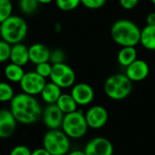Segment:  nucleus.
Listing matches in <instances>:
<instances>
[{
	"instance_id": "1",
	"label": "nucleus",
	"mask_w": 155,
	"mask_h": 155,
	"mask_svg": "<svg viewBox=\"0 0 155 155\" xmlns=\"http://www.w3.org/2000/svg\"><path fill=\"white\" fill-rule=\"evenodd\" d=\"M10 103V110L18 122L29 125L39 120L43 110L36 96L24 92L16 94Z\"/></svg>"
},
{
	"instance_id": "2",
	"label": "nucleus",
	"mask_w": 155,
	"mask_h": 155,
	"mask_svg": "<svg viewBox=\"0 0 155 155\" xmlns=\"http://www.w3.org/2000/svg\"><path fill=\"white\" fill-rule=\"evenodd\" d=\"M140 30L133 21L119 19L111 26L110 36L113 41L120 47H136L140 44Z\"/></svg>"
},
{
	"instance_id": "3",
	"label": "nucleus",
	"mask_w": 155,
	"mask_h": 155,
	"mask_svg": "<svg viewBox=\"0 0 155 155\" xmlns=\"http://www.w3.org/2000/svg\"><path fill=\"white\" fill-rule=\"evenodd\" d=\"M28 26L20 16L12 15L0 24V38L11 45L21 43L27 37Z\"/></svg>"
},
{
	"instance_id": "4",
	"label": "nucleus",
	"mask_w": 155,
	"mask_h": 155,
	"mask_svg": "<svg viewBox=\"0 0 155 155\" xmlns=\"http://www.w3.org/2000/svg\"><path fill=\"white\" fill-rule=\"evenodd\" d=\"M105 94L113 101H122L132 91L133 82L126 74L118 73L110 76L104 82Z\"/></svg>"
},
{
	"instance_id": "5",
	"label": "nucleus",
	"mask_w": 155,
	"mask_h": 155,
	"mask_svg": "<svg viewBox=\"0 0 155 155\" xmlns=\"http://www.w3.org/2000/svg\"><path fill=\"white\" fill-rule=\"evenodd\" d=\"M62 130L72 139L82 138L90 128L85 114L81 110H75L65 114L62 122Z\"/></svg>"
},
{
	"instance_id": "6",
	"label": "nucleus",
	"mask_w": 155,
	"mask_h": 155,
	"mask_svg": "<svg viewBox=\"0 0 155 155\" xmlns=\"http://www.w3.org/2000/svg\"><path fill=\"white\" fill-rule=\"evenodd\" d=\"M43 147L51 155H65L69 150V137L59 129L49 130L44 135Z\"/></svg>"
},
{
	"instance_id": "7",
	"label": "nucleus",
	"mask_w": 155,
	"mask_h": 155,
	"mask_svg": "<svg viewBox=\"0 0 155 155\" xmlns=\"http://www.w3.org/2000/svg\"><path fill=\"white\" fill-rule=\"evenodd\" d=\"M49 79L50 81L56 83L61 89H68L75 84L76 73L74 69L65 62L53 64Z\"/></svg>"
},
{
	"instance_id": "8",
	"label": "nucleus",
	"mask_w": 155,
	"mask_h": 155,
	"mask_svg": "<svg viewBox=\"0 0 155 155\" xmlns=\"http://www.w3.org/2000/svg\"><path fill=\"white\" fill-rule=\"evenodd\" d=\"M47 81L46 79L34 71H28L25 73L21 81L18 83L22 92L37 96L40 95Z\"/></svg>"
},
{
	"instance_id": "9",
	"label": "nucleus",
	"mask_w": 155,
	"mask_h": 155,
	"mask_svg": "<svg viewBox=\"0 0 155 155\" xmlns=\"http://www.w3.org/2000/svg\"><path fill=\"white\" fill-rule=\"evenodd\" d=\"M70 94L78 103L81 106H87L91 104L95 97V92L93 88L85 82H81L74 84L71 87Z\"/></svg>"
},
{
	"instance_id": "10",
	"label": "nucleus",
	"mask_w": 155,
	"mask_h": 155,
	"mask_svg": "<svg viewBox=\"0 0 155 155\" xmlns=\"http://www.w3.org/2000/svg\"><path fill=\"white\" fill-rule=\"evenodd\" d=\"M86 155H112L113 145L104 137H96L90 140L84 150Z\"/></svg>"
},
{
	"instance_id": "11",
	"label": "nucleus",
	"mask_w": 155,
	"mask_h": 155,
	"mask_svg": "<svg viewBox=\"0 0 155 155\" xmlns=\"http://www.w3.org/2000/svg\"><path fill=\"white\" fill-rule=\"evenodd\" d=\"M87 123L91 129H101L104 127L109 119L107 110L101 105L91 107L85 113Z\"/></svg>"
},
{
	"instance_id": "12",
	"label": "nucleus",
	"mask_w": 155,
	"mask_h": 155,
	"mask_svg": "<svg viewBox=\"0 0 155 155\" xmlns=\"http://www.w3.org/2000/svg\"><path fill=\"white\" fill-rule=\"evenodd\" d=\"M65 114L57 104H48L42 113L44 124L49 130L59 129L62 126Z\"/></svg>"
},
{
	"instance_id": "13",
	"label": "nucleus",
	"mask_w": 155,
	"mask_h": 155,
	"mask_svg": "<svg viewBox=\"0 0 155 155\" xmlns=\"http://www.w3.org/2000/svg\"><path fill=\"white\" fill-rule=\"evenodd\" d=\"M149 64L143 60L137 58L130 65L125 68V74L132 82H139L144 81L149 76Z\"/></svg>"
},
{
	"instance_id": "14",
	"label": "nucleus",
	"mask_w": 155,
	"mask_h": 155,
	"mask_svg": "<svg viewBox=\"0 0 155 155\" xmlns=\"http://www.w3.org/2000/svg\"><path fill=\"white\" fill-rule=\"evenodd\" d=\"M18 120L10 110H0V138L7 139L12 136L17 127Z\"/></svg>"
},
{
	"instance_id": "15",
	"label": "nucleus",
	"mask_w": 155,
	"mask_h": 155,
	"mask_svg": "<svg viewBox=\"0 0 155 155\" xmlns=\"http://www.w3.org/2000/svg\"><path fill=\"white\" fill-rule=\"evenodd\" d=\"M29 51V62L34 65L39 63L49 61L50 58V49L42 43H35L28 47Z\"/></svg>"
},
{
	"instance_id": "16",
	"label": "nucleus",
	"mask_w": 155,
	"mask_h": 155,
	"mask_svg": "<svg viewBox=\"0 0 155 155\" xmlns=\"http://www.w3.org/2000/svg\"><path fill=\"white\" fill-rule=\"evenodd\" d=\"M9 61L15 64H18L19 66H22V67L27 65L29 62L28 47H27L22 42L12 45Z\"/></svg>"
},
{
	"instance_id": "17",
	"label": "nucleus",
	"mask_w": 155,
	"mask_h": 155,
	"mask_svg": "<svg viewBox=\"0 0 155 155\" xmlns=\"http://www.w3.org/2000/svg\"><path fill=\"white\" fill-rule=\"evenodd\" d=\"M61 90L62 89L56 83L52 81L47 82L40 93L42 101L47 104H55L62 94Z\"/></svg>"
},
{
	"instance_id": "18",
	"label": "nucleus",
	"mask_w": 155,
	"mask_h": 155,
	"mask_svg": "<svg viewBox=\"0 0 155 155\" xmlns=\"http://www.w3.org/2000/svg\"><path fill=\"white\" fill-rule=\"evenodd\" d=\"M25 70L22 66L10 62L4 68V75L8 82L19 83L25 75Z\"/></svg>"
},
{
	"instance_id": "19",
	"label": "nucleus",
	"mask_w": 155,
	"mask_h": 155,
	"mask_svg": "<svg viewBox=\"0 0 155 155\" xmlns=\"http://www.w3.org/2000/svg\"><path fill=\"white\" fill-rule=\"evenodd\" d=\"M140 44L148 50H155V25H146L140 30Z\"/></svg>"
},
{
	"instance_id": "20",
	"label": "nucleus",
	"mask_w": 155,
	"mask_h": 155,
	"mask_svg": "<svg viewBox=\"0 0 155 155\" xmlns=\"http://www.w3.org/2000/svg\"><path fill=\"white\" fill-rule=\"evenodd\" d=\"M136 59L137 50L135 47H121L117 55L118 63L124 68H127Z\"/></svg>"
},
{
	"instance_id": "21",
	"label": "nucleus",
	"mask_w": 155,
	"mask_h": 155,
	"mask_svg": "<svg viewBox=\"0 0 155 155\" xmlns=\"http://www.w3.org/2000/svg\"><path fill=\"white\" fill-rule=\"evenodd\" d=\"M57 106L63 111L64 114L73 112L78 110V103L74 100L71 94L62 93L56 102Z\"/></svg>"
},
{
	"instance_id": "22",
	"label": "nucleus",
	"mask_w": 155,
	"mask_h": 155,
	"mask_svg": "<svg viewBox=\"0 0 155 155\" xmlns=\"http://www.w3.org/2000/svg\"><path fill=\"white\" fill-rule=\"evenodd\" d=\"M39 5L38 0H18V8L26 16L34 15L38 11Z\"/></svg>"
},
{
	"instance_id": "23",
	"label": "nucleus",
	"mask_w": 155,
	"mask_h": 155,
	"mask_svg": "<svg viewBox=\"0 0 155 155\" xmlns=\"http://www.w3.org/2000/svg\"><path fill=\"white\" fill-rule=\"evenodd\" d=\"M12 85L7 81H0V102H10L15 97Z\"/></svg>"
},
{
	"instance_id": "24",
	"label": "nucleus",
	"mask_w": 155,
	"mask_h": 155,
	"mask_svg": "<svg viewBox=\"0 0 155 155\" xmlns=\"http://www.w3.org/2000/svg\"><path fill=\"white\" fill-rule=\"evenodd\" d=\"M13 3L11 0H0V24L13 15Z\"/></svg>"
},
{
	"instance_id": "25",
	"label": "nucleus",
	"mask_w": 155,
	"mask_h": 155,
	"mask_svg": "<svg viewBox=\"0 0 155 155\" xmlns=\"http://www.w3.org/2000/svg\"><path fill=\"white\" fill-rule=\"evenodd\" d=\"M55 3L57 8L64 12L73 11L78 8L81 4V0H55Z\"/></svg>"
},
{
	"instance_id": "26",
	"label": "nucleus",
	"mask_w": 155,
	"mask_h": 155,
	"mask_svg": "<svg viewBox=\"0 0 155 155\" xmlns=\"http://www.w3.org/2000/svg\"><path fill=\"white\" fill-rule=\"evenodd\" d=\"M12 45L4 39H0V63L8 62L10 59V52H11Z\"/></svg>"
},
{
	"instance_id": "27",
	"label": "nucleus",
	"mask_w": 155,
	"mask_h": 155,
	"mask_svg": "<svg viewBox=\"0 0 155 155\" xmlns=\"http://www.w3.org/2000/svg\"><path fill=\"white\" fill-rule=\"evenodd\" d=\"M52 67H53V64L50 61L39 63L38 65H36L35 71L38 74H39L40 76H42L43 78H45V79H47V78H49L51 75Z\"/></svg>"
},
{
	"instance_id": "28",
	"label": "nucleus",
	"mask_w": 155,
	"mask_h": 155,
	"mask_svg": "<svg viewBox=\"0 0 155 155\" xmlns=\"http://www.w3.org/2000/svg\"><path fill=\"white\" fill-rule=\"evenodd\" d=\"M81 5H83L86 8L95 10L101 8L107 2V0H81Z\"/></svg>"
},
{
	"instance_id": "29",
	"label": "nucleus",
	"mask_w": 155,
	"mask_h": 155,
	"mask_svg": "<svg viewBox=\"0 0 155 155\" xmlns=\"http://www.w3.org/2000/svg\"><path fill=\"white\" fill-rule=\"evenodd\" d=\"M66 58L65 52L61 49H54L53 51H51L50 53V58L49 61L52 64H58V63H62L64 62Z\"/></svg>"
},
{
	"instance_id": "30",
	"label": "nucleus",
	"mask_w": 155,
	"mask_h": 155,
	"mask_svg": "<svg viewBox=\"0 0 155 155\" xmlns=\"http://www.w3.org/2000/svg\"><path fill=\"white\" fill-rule=\"evenodd\" d=\"M32 151L26 145H18L14 147L9 155H31Z\"/></svg>"
},
{
	"instance_id": "31",
	"label": "nucleus",
	"mask_w": 155,
	"mask_h": 155,
	"mask_svg": "<svg viewBox=\"0 0 155 155\" xmlns=\"http://www.w3.org/2000/svg\"><path fill=\"white\" fill-rule=\"evenodd\" d=\"M140 0H119L120 7L125 10H131L137 7Z\"/></svg>"
},
{
	"instance_id": "32",
	"label": "nucleus",
	"mask_w": 155,
	"mask_h": 155,
	"mask_svg": "<svg viewBox=\"0 0 155 155\" xmlns=\"http://www.w3.org/2000/svg\"><path fill=\"white\" fill-rule=\"evenodd\" d=\"M31 155H51V154L43 147V148H38L33 150Z\"/></svg>"
},
{
	"instance_id": "33",
	"label": "nucleus",
	"mask_w": 155,
	"mask_h": 155,
	"mask_svg": "<svg viewBox=\"0 0 155 155\" xmlns=\"http://www.w3.org/2000/svg\"><path fill=\"white\" fill-rule=\"evenodd\" d=\"M147 25H155V12L149 13L146 17Z\"/></svg>"
},
{
	"instance_id": "34",
	"label": "nucleus",
	"mask_w": 155,
	"mask_h": 155,
	"mask_svg": "<svg viewBox=\"0 0 155 155\" xmlns=\"http://www.w3.org/2000/svg\"><path fill=\"white\" fill-rule=\"evenodd\" d=\"M68 155H86V153H85V151H84V150H73V151L69 152Z\"/></svg>"
},
{
	"instance_id": "35",
	"label": "nucleus",
	"mask_w": 155,
	"mask_h": 155,
	"mask_svg": "<svg viewBox=\"0 0 155 155\" xmlns=\"http://www.w3.org/2000/svg\"><path fill=\"white\" fill-rule=\"evenodd\" d=\"M38 1L39 2L40 5H48L53 1H55V0H38Z\"/></svg>"
},
{
	"instance_id": "36",
	"label": "nucleus",
	"mask_w": 155,
	"mask_h": 155,
	"mask_svg": "<svg viewBox=\"0 0 155 155\" xmlns=\"http://www.w3.org/2000/svg\"><path fill=\"white\" fill-rule=\"evenodd\" d=\"M150 3H151L152 5L155 6V0H150Z\"/></svg>"
},
{
	"instance_id": "37",
	"label": "nucleus",
	"mask_w": 155,
	"mask_h": 155,
	"mask_svg": "<svg viewBox=\"0 0 155 155\" xmlns=\"http://www.w3.org/2000/svg\"><path fill=\"white\" fill-rule=\"evenodd\" d=\"M11 1H13V0H11Z\"/></svg>"
}]
</instances>
